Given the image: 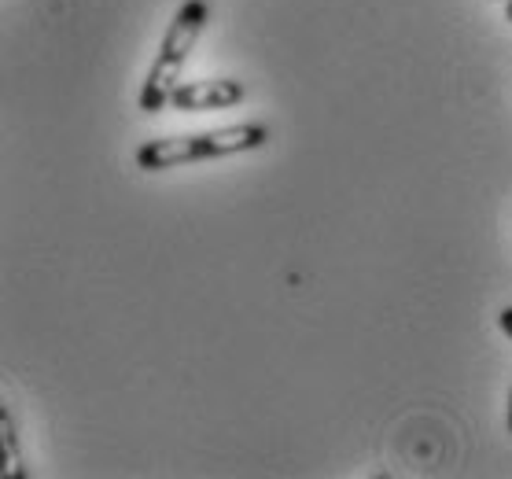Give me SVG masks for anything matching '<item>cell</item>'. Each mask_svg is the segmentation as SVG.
Wrapping results in <instances>:
<instances>
[{"label": "cell", "mask_w": 512, "mask_h": 479, "mask_svg": "<svg viewBox=\"0 0 512 479\" xmlns=\"http://www.w3.org/2000/svg\"><path fill=\"white\" fill-rule=\"evenodd\" d=\"M509 428H512V395H509Z\"/></svg>", "instance_id": "cell-6"}, {"label": "cell", "mask_w": 512, "mask_h": 479, "mask_svg": "<svg viewBox=\"0 0 512 479\" xmlns=\"http://www.w3.org/2000/svg\"><path fill=\"white\" fill-rule=\"evenodd\" d=\"M0 465H4V476L8 479L26 476V461H23V450H19V435H15L8 406L0 409Z\"/></svg>", "instance_id": "cell-4"}, {"label": "cell", "mask_w": 512, "mask_h": 479, "mask_svg": "<svg viewBox=\"0 0 512 479\" xmlns=\"http://www.w3.org/2000/svg\"><path fill=\"white\" fill-rule=\"evenodd\" d=\"M247 96L244 82L236 78H210V82H181L174 89L177 111H222L236 107Z\"/></svg>", "instance_id": "cell-3"}, {"label": "cell", "mask_w": 512, "mask_h": 479, "mask_svg": "<svg viewBox=\"0 0 512 479\" xmlns=\"http://www.w3.org/2000/svg\"><path fill=\"white\" fill-rule=\"evenodd\" d=\"M498 321H501V332H505V336L512 339V306H505V310H501Z\"/></svg>", "instance_id": "cell-5"}, {"label": "cell", "mask_w": 512, "mask_h": 479, "mask_svg": "<svg viewBox=\"0 0 512 479\" xmlns=\"http://www.w3.org/2000/svg\"><path fill=\"white\" fill-rule=\"evenodd\" d=\"M269 141L266 126H222L210 133H192V137H163L148 141L137 152V166L148 174L174 170V166L199 163V159H225V155L255 152Z\"/></svg>", "instance_id": "cell-2"}, {"label": "cell", "mask_w": 512, "mask_h": 479, "mask_svg": "<svg viewBox=\"0 0 512 479\" xmlns=\"http://www.w3.org/2000/svg\"><path fill=\"white\" fill-rule=\"evenodd\" d=\"M207 19H210L207 0H185L177 8L174 23H170L163 45H159V56H155L152 71H148V82L140 89V111L159 115V111H166V107L174 104V89L181 85V71H185V63L192 56V48H196Z\"/></svg>", "instance_id": "cell-1"}, {"label": "cell", "mask_w": 512, "mask_h": 479, "mask_svg": "<svg viewBox=\"0 0 512 479\" xmlns=\"http://www.w3.org/2000/svg\"><path fill=\"white\" fill-rule=\"evenodd\" d=\"M505 15H509V23H512V0H509V8H505Z\"/></svg>", "instance_id": "cell-7"}]
</instances>
